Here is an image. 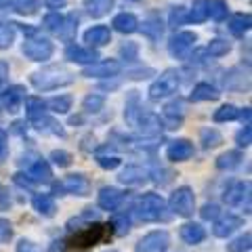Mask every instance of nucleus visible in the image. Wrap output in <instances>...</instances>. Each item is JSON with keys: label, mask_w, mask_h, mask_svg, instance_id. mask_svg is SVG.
Segmentation results:
<instances>
[{"label": "nucleus", "mask_w": 252, "mask_h": 252, "mask_svg": "<svg viewBox=\"0 0 252 252\" xmlns=\"http://www.w3.org/2000/svg\"><path fill=\"white\" fill-rule=\"evenodd\" d=\"M220 97V93L217 86H212L208 82H200L195 89L191 91V94H189V99L191 101H217Z\"/></svg>", "instance_id": "obj_22"}, {"label": "nucleus", "mask_w": 252, "mask_h": 252, "mask_svg": "<svg viewBox=\"0 0 252 252\" xmlns=\"http://www.w3.org/2000/svg\"><path fill=\"white\" fill-rule=\"evenodd\" d=\"M250 242H252V235H250V231H246L244 235H240V238H235L231 244H227V250L229 252H248Z\"/></svg>", "instance_id": "obj_40"}, {"label": "nucleus", "mask_w": 252, "mask_h": 252, "mask_svg": "<svg viewBox=\"0 0 252 252\" xmlns=\"http://www.w3.org/2000/svg\"><path fill=\"white\" fill-rule=\"evenodd\" d=\"M215 122H229V120H235V118H240V109L235 105H223L219 107L215 112Z\"/></svg>", "instance_id": "obj_39"}, {"label": "nucleus", "mask_w": 252, "mask_h": 252, "mask_svg": "<svg viewBox=\"0 0 252 252\" xmlns=\"http://www.w3.org/2000/svg\"><path fill=\"white\" fill-rule=\"evenodd\" d=\"M112 227L116 229L118 235H124L130 231V217L126 215V212H122V215H116L114 220H112Z\"/></svg>", "instance_id": "obj_42"}, {"label": "nucleus", "mask_w": 252, "mask_h": 252, "mask_svg": "<svg viewBox=\"0 0 252 252\" xmlns=\"http://www.w3.org/2000/svg\"><path fill=\"white\" fill-rule=\"evenodd\" d=\"M143 34L149 36L152 40H156V38H160L162 36V21L158 19V17H152V19H147L143 23Z\"/></svg>", "instance_id": "obj_41"}, {"label": "nucleus", "mask_w": 252, "mask_h": 252, "mask_svg": "<svg viewBox=\"0 0 252 252\" xmlns=\"http://www.w3.org/2000/svg\"><path fill=\"white\" fill-rule=\"evenodd\" d=\"M118 179H120L122 183H126V185H141V183H145L147 181V172L141 166H126L120 172V177Z\"/></svg>", "instance_id": "obj_24"}, {"label": "nucleus", "mask_w": 252, "mask_h": 252, "mask_svg": "<svg viewBox=\"0 0 252 252\" xmlns=\"http://www.w3.org/2000/svg\"><path fill=\"white\" fill-rule=\"evenodd\" d=\"M240 118L244 124H250V107H244V112H240Z\"/></svg>", "instance_id": "obj_56"}, {"label": "nucleus", "mask_w": 252, "mask_h": 252, "mask_svg": "<svg viewBox=\"0 0 252 252\" xmlns=\"http://www.w3.org/2000/svg\"><path fill=\"white\" fill-rule=\"evenodd\" d=\"M109 233H112V227L109 225L94 223V225L84 227V229H80V231H76V235L69 240V246H72L74 250H89V248L103 242Z\"/></svg>", "instance_id": "obj_2"}, {"label": "nucleus", "mask_w": 252, "mask_h": 252, "mask_svg": "<svg viewBox=\"0 0 252 252\" xmlns=\"http://www.w3.org/2000/svg\"><path fill=\"white\" fill-rule=\"evenodd\" d=\"M34 208H36L38 215H42V217H55L57 204H55V200L51 198V195L38 193V195H34Z\"/></svg>", "instance_id": "obj_25"}, {"label": "nucleus", "mask_w": 252, "mask_h": 252, "mask_svg": "<svg viewBox=\"0 0 252 252\" xmlns=\"http://www.w3.org/2000/svg\"><path fill=\"white\" fill-rule=\"evenodd\" d=\"M229 13V6H227L225 0H208V17L215 21H223Z\"/></svg>", "instance_id": "obj_33"}, {"label": "nucleus", "mask_w": 252, "mask_h": 252, "mask_svg": "<svg viewBox=\"0 0 252 252\" xmlns=\"http://www.w3.org/2000/svg\"><path fill=\"white\" fill-rule=\"evenodd\" d=\"M65 57L74 63H80V65H93V63L99 61V53L93 51V49L78 46V44H69L65 49Z\"/></svg>", "instance_id": "obj_13"}, {"label": "nucleus", "mask_w": 252, "mask_h": 252, "mask_svg": "<svg viewBox=\"0 0 252 252\" xmlns=\"http://www.w3.org/2000/svg\"><path fill=\"white\" fill-rule=\"evenodd\" d=\"M120 61L116 59H103V61H97L93 63V65H86L82 76L86 78H112V76H118L120 74Z\"/></svg>", "instance_id": "obj_11"}, {"label": "nucleus", "mask_w": 252, "mask_h": 252, "mask_svg": "<svg viewBox=\"0 0 252 252\" xmlns=\"http://www.w3.org/2000/svg\"><path fill=\"white\" fill-rule=\"evenodd\" d=\"M13 42H15V28H13V23L0 21V51L11 49Z\"/></svg>", "instance_id": "obj_35"}, {"label": "nucleus", "mask_w": 252, "mask_h": 252, "mask_svg": "<svg viewBox=\"0 0 252 252\" xmlns=\"http://www.w3.org/2000/svg\"><path fill=\"white\" fill-rule=\"evenodd\" d=\"M97 162H99V166L105 168V170H114V168H118L122 164V160L118 156H99Z\"/></svg>", "instance_id": "obj_45"}, {"label": "nucleus", "mask_w": 252, "mask_h": 252, "mask_svg": "<svg viewBox=\"0 0 252 252\" xmlns=\"http://www.w3.org/2000/svg\"><path fill=\"white\" fill-rule=\"evenodd\" d=\"M244 225V219L235 217V215H223L215 219V227H212V233L217 235V238H227V235H231L235 229H240Z\"/></svg>", "instance_id": "obj_12"}, {"label": "nucleus", "mask_w": 252, "mask_h": 252, "mask_svg": "<svg viewBox=\"0 0 252 252\" xmlns=\"http://www.w3.org/2000/svg\"><path fill=\"white\" fill-rule=\"evenodd\" d=\"M112 26L116 32H120V34H135L139 30V19L132 13H120L114 17Z\"/></svg>", "instance_id": "obj_19"}, {"label": "nucleus", "mask_w": 252, "mask_h": 252, "mask_svg": "<svg viewBox=\"0 0 252 252\" xmlns=\"http://www.w3.org/2000/svg\"><path fill=\"white\" fill-rule=\"evenodd\" d=\"M164 212H166V202L158 193H145L137 202V215L145 223H156V220L164 219Z\"/></svg>", "instance_id": "obj_3"}, {"label": "nucleus", "mask_w": 252, "mask_h": 252, "mask_svg": "<svg viewBox=\"0 0 252 252\" xmlns=\"http://www.w3.org/2000/svg\"><path fill=\"white\" fill-rule=\"evenodd\" d=\"M208 19V0H195L191 11L187 13L189 23H204Z\"/></svg>", "instance_id": "obj_31"}, {"label": "nucleus", "mask_w": 252, "mask_h": 252, "mask_svg": "<svg viewBox=\"0 0 252 252\" xmlns=\"http://www.w3.org/2000/svg\"><path fill=\"white\" fill-rule=\"evenodd\" d=\"M21 51L32 61H46V59H51V55H53V42L46 40V38H40V36H32V38H26Z\"/></svg>", "instance_id": "obj_6"}, {"label": "nucleus", "mask_w": 252, "mask_h": 252, "mask_svg": "<svg viewBox=\"0 0 252 252\" xmlns=\"http://www.w3.org/2000/svg\"><path fill=\"white\" fill-rule=\"evenodd\" d=\"M164 118L168 120V128H179V124L183 122V103L181 101H172L164 107Z\"/></svg>", "instance_id": "obj_26"}, {"label": "nucleus", "mask_w": 252, "mask_h": 252, "mask_svg": "<svg viewBox=\"0 0 252 252\" xmlns=\"http://www.w3.org/2000/svg\"><path fill=\"white\" fill-rule=\"evenodd\" d=\"M13 179H15V183H17L19 187H26V189H32V187L36 185L34 181H32L28 175H23V172H17V175H15Z\"/></svg>", "instance_id": "obj_50"}, {"label": "nucleus", "mask_w": 252, "mask_h": 252, "mask_svg": "<svg viewBox=\"0 0 252 252\" xmlns=\"http://www.w3.org/2000/svg\"><path fill=\"white\" fill-rule=\"evenodd\" d=\"M195 40H198L195 32H179V34H175L170 38L168 51H170L172 57L181 59V57H185V55L195 46Z\"/></svg>", "instance_id": "obj_10"}, {"label": "nucleus", "mask_w": 252, "mask_h": 252, "mask_svg": "<svg viewBox=\"0 0 252 252\" xmlns=\"http://www.w3.org/2000/svg\"><path fill=\"white\" fill-rule=\"evenodd\" d=\"M26 114L32 122L42 118L46 114V101H42L40 97H28L26 99Z\"/></svg>", "instance_id": "obj_30"}, {"label": "nucleus", "mask_w": 252, "mask_h": 252, "mask_svg": "<svg viewBox=\"0 0 252 252\" xmlns=\"http://www.w3.org/2000/svg\"><path fill=\"white\" fill-rule=\"evenodd\" d=\"M6 76H9V63H6V61H0V84L6 80Z\"/></svg>", "instance_id": "obj_54"}, {"label": "nucleus", "mask_w": 252, "mask_h": 252, "mask_svg": "<svg viewBox=\"0 0 252 252\" xmlns=\"http://www.w3.org/2000/svg\"><path fill=\"white\" fill-rule=\"evenodd\" d=\"M13 238V225L9 219H0V244H9Z\"/></svg>", "instance_id": "obj_47"}, {"label": "nucleus", "mask_w": 252, "mask_h": 252, "mask_svg": "<svg viewBox=\"0 0 252 252\" xmlns=\"http://www.w3.org/2000/svg\"><path fill=\"white\" fill-rule=\"evenodd\" d=\"M250 21H252V17L248 13H240V15H233L231 17V21H229V32L233 36H238V38H242L246 32L250 30Z\"/></svg>", "instance_id": "obj_29"}, {"label": "nucleus", "mask_w": 252, "mask_h": 252, "mask_svg": "<svg viewBox=\"0 0 252 252\" xmlns=\"http://www.w3.org/2000/svg\"><path fill=\"white\" fill-rule=\"evenodd\" d=\"M200 137H202V147L204 149H212V147H219L220 143H223L220 132L215 130V128H204Z\"/></svg>", "instance_id": "obj_37"}, {"label": "nucleus", "mask_w": 252, "mask_h": 252, "mask_svg": "<svg viewBox=\"0 0 252 252\" xmlns=\"http://www.w3.org/2000/svg\"><path fill=\"white\" fill-rule=\"evenodd\" d=\"M170 28H179V26H183V23H187V9L185 6H175V9L170 11Z\"/></svg>", "instance_id": "obj_43"}, {"label": "nucleus", "mask_w": 252, "mask_h": 252, "mask_svg": "<svg viewBox=\"0 0 252 252\" xmlns=\"http://www.w3.org/2000/svg\"><path fill=\"white\" fill-rule=\"evenodd\" d=\"M6 141H9V137H6V132L0 128V158L6 154Z\"/></svg>", "instance_id": "obj_53"}, {"label": "nucleus", "mask_w": 252, "mask_h": 252, "mask_svg": "<svg viewBox=\"0 0 252 252\" xmlns=\"http://www.w3.org/2000/svg\"><path fill=\"white\" fill-rule=\"evenodd\" d=\"M30 80L38 91H55V89H61V86L72 84L74 74L63 65H49L40 69V72H34Z\"/></svg>", "instance_id": "obj_1"}, {"label": "nucleus", "mask_w": 252, "mask_h": 252, "mask_svg": "<svg viewBox=\"0 0 252 252\" xmlns=\"http://www.w3.org/2000/svg\"><path fill=\"white\" fill-rule=\"evenodd\" d=\"M44 4L49 6V9H55V11H57V9H63V6L67 4V0H44Z\"/></svg>", "instance_id": "obj_52"}, {"label": "nucleus", "mask_w": 252, "mask_h": 252, "mask_svg": "<svg viewBox=\"0 0 252 252\" xmlns=\"http://www.w3.org/2000/svg\"><path fill=\"white\" fill-rule=\"evenodd\" d=\"M15 252H40V248H38L32 240H19L17 250H15Z\"/></svg>", "instance_id": "obj_49"}, {"label": "nucleus", "mask_w": 252, "mask_h": 252, "mask_svg": "<svg viewBox=\"0 0 252 252\" xmlns=\"http://www.w3.org/2000/svg\"><path fill=\"white\" fill-rule=\"evenodd\" d=\"M208 55H212V57H223V55H227L231 51V44L223 40V38H215V40H210L208 46H206Z\"/></svg>", "instance_id": "obj_38"}, {"label": "nucleus", "mask_w": 252, "mask_h": 252, "mask_svg": "<svg viewBox=\"0 0 252 252\" xmlns=\"http://www.w3.org/2000/svg\"><path fill=\"white\" fill-rule=\"evenodd\" d=\"M112 40V32L107 26H93L84 32V42L93 46V49H99V46H105Z\"/></svg>", "instance_id": "obj_16"}, {"label": "nucleus", "mask_w": 252, "mask_h": 252, "mask_svg": "<svg viewBox=\"0 0 252 252\" xmlns=\"http://www.w3.org/2000/svg\"><path fill=\"white\" fill-rule=\"evenodd\" d=\"M28 177L34 181V183H49L53 179V170H51V164L46 160H36L34 164L30 166Z\"/></svg>", "instance_id": "obj_20"}, {"label": "nucleus", "mask_w": 252, "mask_h": 252, "mask_svg": "<svg viewBox=\"0 0 252 252\" xmlns=\"http://www.w3.org/2000/svg\"><path fill=\"white\" fill-rule=\"evenodd\" d=\"M235 143H238L240 147H248L252 143V128L250 124H244V128L235 135Z\"/></svg>", "instance_id": "obj_46"}, {"label": "nucleus", "mask_w": 252, "mask_h": 252, "mask_svg": "<svg viewBox=\"0 0 252 252\" xmlns=\"http://www.w3.org/2000/svg\"><path fill=\"white\" fill-rule=\"evenodd\" d=\"M105 105V97L103 94H97V93H91V94H86L84 101H82V107H84V112H89V114H97L101 112Z\"/></svg>", "instance_id": "obj_34"}, {"label": "nucleus", "mask_w": 252, "mask_h": 252, "mask_svg": "<svg viewBox=\"0 0 252 252\" xmlns=\"http://www.w3.org/2000/svg\"><path fill=\"white\" fill-rule=\"evenodd\" d=\"M122 198H124V193L118 187H103L99 191V206L103 210H116L120 206Z\"/></svg>", "instance_id": "obj_18"}, {"label": "nucleus", "mask_w": 252, "mask_h": 252, "mask_svg": "<svg viewBox=\"0 0 252 252\" xmlns=\"http://www.w3.org/2000/svg\"><path fill=\"white\" fill-rule=\"evenodd\" d=\"M114 2L116 0H84V9L91 17L99 19V17H103V15H107L114 9Z\"/></svg>", "instance_id": "obj_23"}, {"label": "nucleus", "mask_w": 252, "mask_h": 252, "mask_svg": "<svg viewBox=\"0 0 252 252\" xmlns=\"http://www.w3.org/2000/svg\"><path fill=\"white\" fill-rule=\"evenodd\" d=\"M51 160H53V164H57L59 168H67L69 164H72V154L63 152V149H55V152H51Z\"/></svg>", "instance_id": "obj_44"}, {"label": "nucleus", "mask_w": 252, "mask_h": 252, "mask_svg": "<svg viewBox=\"0 0 252 252\" xmlns=\"http://www.w3.org/2000/svg\"><path fill=\"white\" fill-rule=\"evenodd\" d=\"M105 252H118V250H105Z\"/></svg>", "instance_id": "obj_58"}, {"label": "nucleus", "mask_w": 252, "mask_h": 252, "mask_svg": "<svg viewBox=\"0 0 252 252\" xmlns=\"http://www.w3.org/2000/svg\"><path fill=\"white\" fill-rule=\"evenodd\" d=\"M0 99H2V105L9 109V112H17L19 105L26 101V89L21 84H15V86H9L0 93Z\"/></svg>", "instance_id": "obj_15"}, {"label": "nucleus", "mask_w": 252, "mask_h": 252, "mask_svg": "<svg viewBox=\"0 0 252 252\" xmlns=\"http://www.w3.org/2000/svg\"><path fill=\"white\" fill-rule=\"evenodd\" d=\"M9 204H11V200H9V193L0 191V210H6V208H9Z\"/></svg>", "instance_id": "obj_55"}, {"label": "nucleus", "mask_w": 252, "mask_h": 252, "mask_svg": "<svg viewBox=\"0 0 252 252\" xmlns=\"http://www.w3.org/2000/svg\"><path fill=\"white\" fill-rule=\"evenodd\" d=\"M225 202L235 208H246L250 212V181H238L231 183L225 191Z\"/></svg>", "instance_id": "obj_8"}, {"label": "nucleus", "mask_w": 252, "mask_h": 252, "mask_svg": "<svg viewBox=\"0 0 252 252\" xmlns=\"http://www.w3.org/2000/svg\"><path fill=\"white\" fill-rule=\"evenodd\" d=\"M63 191H65V189H63L61 183H55V185H53V193H55V195H63Z\"/></svg>", "instance_id": "obj_57"}, {"label": "nucleus", "mask_w": 252, "mask_h": 252, "mask_svg": "<svg viewBox=\"0 0 252 252\" xmlns=\"http://www.w3.org/2000/svg\"><path fill=\"white\" fill-rule=\"evenodd\" d=\"M46 107L55 114H67L72 109V97L69 94H59V97H53L51 101H46Z\"/></svg>", "instance_id": "obj_32"}, {"label": "nucleus", "mask_w": 252, "mask_h": 252, "mask_svg": "<svg viewBox=\"0 0 252 252\" xmlns=\"http://www.w3.org/2000/svg\"><path fill=\"white\" fill-rule=\"evenodd\" d=\"M177 89H179V74L168 69V72H164L152 86H149V97L154 101H160V99H166L168 94L177 93Z\"/></svg>", "instance_id": "obj_7"}, {"label": "nucleus", "mask_w": 252, "mask_h": 252, "mask_svg": "<svg viewBox=\"0 0 252 252\" xmlns=\"http://www.w3.org/2000/svg\"><path fill=\"white\" fill-rule=\"evenodd\" d=\"M204 238H206V231L200 223H185L181 227V240L185 244H200Z\"/></svg>", "instance_id": "obj_21"}, {"label": "nucleus", "mask_w": 252, "mask_h": 252, "mask_svg": "<svg viewBox=\"0 0 252 252\" xmlns=\"http://www.w3.org/2000/svg\"><path fill=\"white\" fill-rule=\"evenodd\" d=\"M170 210L179 217H191L193 210H195V195L191 191V187H177L170 195Z\"/></svg>", "instance_id": "obj_5"}, {"label": "nucleus", "mask_w": 252, "mask_h": 252, "mask_svg": "<svg viewBox=\"0 0 252 252\" xmlns=\"http://www.w3.org/2000/svg\"><path fill=\"white\" fill-rule=\"evenodd\" d=\"M9 4L19 15H34L38 11V6H40L38 0H9Z\"/></svg>", "instance_id": "obj_36"}, {"label": "nucleus", "mask_w": 252, "mask_h": 252, "mask_svg": "<svg viewBox=\"0 0 252 252\" xmlns=\"http://www.w3.org/2000/svg\"><path fill=\"white\" fill-rule=\"evenodd\" d=\"M242 160H244L242 154L235 152V149H231V152H225V154H220L217 158V168H220V170H233V168L240 166Z\"/></svg>", "instance_id": "obj_27"}, {"label": "nucleus", "mask_w": 252, "mask_h": 252, "mask_svg": "<svg viewBox=\"0 0 252 252\" xmlns=\"http://www.w3.org/2000/svg\"><path fill=\"white\" fill-rule=\"evenodd\" d=\"M34 126H36V130H40V132H51V135H57V137H65V130L61 128V124L49 116H42V118H38V120H34Z\"/></svg>", "instance_id": "obj_28"}, {"label": "nucleus", "mask_w": 252, "mask_h": 252, "mask_svg": "<svg viewBox=\"0 0 252 252\" xmlns=\"http://www.w3.org/2000/svg\"><path fill=\"white\" fill-rule=\"evenodd\" d=\"M168 246H170V238L166 231H152L137 242L135 252H166Z\"/></svg>", "instance_id": "obj_9"}, {"label": "nucleus", "mask_w": 252, "mask_h": 252, "mask_svg": "<svg viewBox=\"0 0 252 252\" xmlns=\"http://www.w3.org/2000/svg\"><path fill=\"white\" fill-rule=\"evenodd\" d=\"M61 185L72 195H89V189H91L89 179L84 175H69V177H65V181H63Z\"/></svg>", "instance_id": "obj_17"}, {"label": "nucleus", "mask_w": 252, "mask_h": 252, "mask_svg": "<svg viewBox=\"0 0 252 252\" xmlns=\"http://www.w3.org/2000/svg\"><path fill=\"white\" fill-rule=\"evenodd\" d=\"M65 248H67V244L63 242V240H55L46 252H65Z\"/></svg>", "instance_id": "obj_51"}, {"label": "nucleus", "mask_w": 252, "mask_h": 252, "mask_svg": "<svg viewBox=\"0 0 252 252\" xmlns=\"http://www.w3.org/2000/svg\"><path fill=\"white\" fill-rule=\"evenodd\" d=\"M76 23H78V19L65 17V15H59V13H51L44 17V28L49 30L53 36L61 38V40H72L76 34V28H78Z\"/></svg>", "instance_id": "obj_4"}, {"label": "nucleus", "mask_w": 252, "mask_h": 252, "mask_svg": "<svg viewBox=\"0 0 252 252\" xmlns=\"http://www.w3.org/2000/svg\"><path fill=\"white\" fill-rule=\"evenodd\" d=\"M166 156H168L170 162H185L193 156V143L187 141V139L172 141V143L168 145V149H166Z\"/></svg>", "instance_id": "obj_14"}, {"label": "nucleus", "mask_w": 252, "mask_h": 252, "mask_svg": "<svg viewBox=\"0 0 252 252\" xmlns=\"http://www.w3.org/2000/svg\"><path fill=\"white\" fill-rule=\"evenodd\" d=\"M200 215H202L204 220H215V219L220 217V208L217 206V204H206V206L200 210Z\"/></svg>", "instance_id": "obj_48"}]
</instances>
